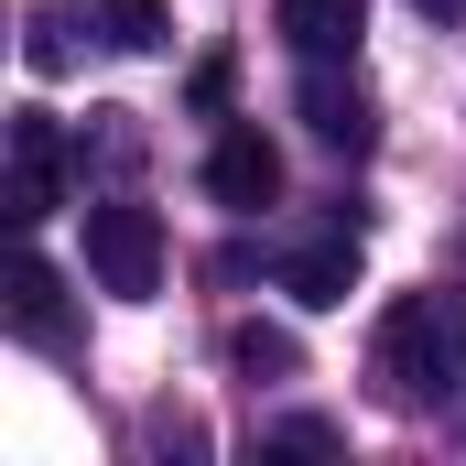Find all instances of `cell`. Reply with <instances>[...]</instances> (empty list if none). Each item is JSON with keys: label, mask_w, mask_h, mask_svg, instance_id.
<instances>
[{"label": "cell", "mask_w": 466, "mask_h": 466, "mask_svg": "<svg viewBox=\"0 0 466 466\" xmlns=\"http://www.w3.org/2000/svg\"><path fill=\"white\" fill-rule=\"evenodd\" d=\"M358 22H369V0H271V33L315 66V55H348Z\"/></svg>", "instance_id": "8"}, {"label": "cell", "mask_w": 466, "mask_h": 466, "mask_svg": "<svg viewBox=\"0 0 466 466\" xmlns=\"http://www.w3.org/2000/svg\"><path fill=\"white\" fill-rule=\"evenodd\" d=\"M326 445H337L326 423H282V434H271V456H326Z\"/></svg>", "instance_id": "11"}, {"label": "cell", "mask_w": 466, "mask_h": 466, "mask_svg": "<svg viewBox=\"0 0 466 466\" xmlns=\"http://www.w3.org/2000/svg\"><path fill=\"white\" fill-rule=\"evenodd\" d=\"M207 196H218L228 218H260V207L282 196V152H271L249 119H228V130L207 141Z\"/></svg>", "instance_id": "5"}, {"label": "cell", "mask_w": 466, "mask_h": 466, "mask_svg": "<svg viewBox=\"0 0 466 466\" xmlns=\"http://www.w3.org/2000/svg\"><path fill=\"white\" fill-rule=\"evenodd\" d=\"M66 174H76V152H66V130L44 109L11 119V185H0V207H11V228H44L55 207H66Z\"/></svg>", "instance_id": "3"}, {"label": "cell", "mask_w": 466, "mask_h": 466, "mask_svg": "<svg viewBox=\"0 0 466 466\" xmlns=\"http://www.w3.org/2000/svg\"><path fill=\"white\" fill-rule=\"evenodd\" d=\"M87 271H98V293L141 304V293L163 282V218H152L141 196H98V207H87Z\"/></svg>", "instance_id": "2"}, {"label": "cell", "mask_w": 466, "mask_h": 466, "mask_svg": "<svg viewBox=\"0 0 466 466\" xmlns=\"http://www.w3.org/2000/svg\"><path fill=\"white\" fill-rule=\"evenodd\" d=\"M293 119H304L326 152H369V141H380V109H369V87H358V76H337V55H315V66H304Z\"/></svg>", "instance_id": "4"}, {"label": "cell", "mask_w": 466, "mask_h": 466, "mask_svg": "<svg viewBox=\"0 0 466 466\" xmlns=\"http://www.w3.org/2000/svg\"><path fill=\"white\" fill-rule=\"evenodd\" d=\"M228 358L249 369V380H293V369H304V348H293V326H260V315H249V326L228 337Z\"/></svg>", "instance_id": "10"}, {"label": "cell", "mask_w": 466, "mask_h": 466, "mask_svg": "<svg viewBox=\"0 0 466 466\" xmlns=\"http://www.w3.org/2000/svg\"><path fill=\"white\" fill-rule=\"evenodd\" d=\"M282 293L293 304H348L358 293V228H326V238H304V249H282Z\"/></svg>", "instance_id": "7"}, {"label": "cell", "mask_w": 466, "mask_h": 466, "mask_svg": "<svg viewBox=\"0 0 466 466\" xmlns=\"http://www.w3.org/2000/svg\"><path fill=\"white\" fill-rule=\"evenodd\" d=\"M412 11H423V22H466V0H412Z\"/></svg>", "instance_id": "12"}, {"label": "cell", "mask_w": 466, "mask_h": 466, "mask_svg": "<svg viewBox=\"0 0 466 466\" xmlns=\"http://www.w3.org/2000/svg\"><path fill=\"white\" fill-rule=\"evenodd\" d=\"M87 33L119 44V55H152L163 44V0H87Z\"/></svg>", "instance_id": "9"}, {"label": "cell", "mask_w": 466, "mask_h": 466, "mask_svg": "<svg viewBox=\"0 0 466 466\" xmlns=\"http://www.w3.org/2000/svg\"><path fill=\"white\" fill-rule=\"evenodd\" d=\"M369 380H380V401H401V412H423V401H456L466 390V293H401L390 315H380V337H369Z\"/></svg>", "instance_id": "1"}, {"label": "cell", "mask_w": 466, "mask_h": 466, "mask_svg": "<svg viewBox=\"0 0 466 466\" xmlns=\"http://www.w3.org/2000/svg\"><path fill=\"white\" fill-rule=\"evenodd\" d=\"M11 337H22V348H76V315H66V271H55V260H44V249H22V260H11Z\"/></svg>", "instance_id": "6"}]
</instances>
